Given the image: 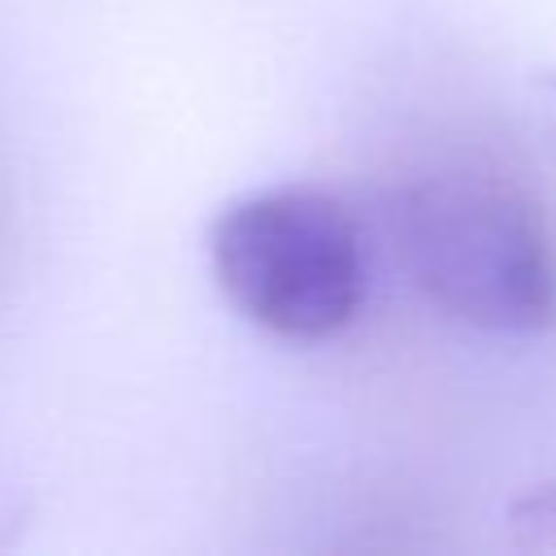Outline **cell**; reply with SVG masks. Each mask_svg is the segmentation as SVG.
Listing matches in <instances>:
<instances>
[{
    "label": "cell",
    "instance_id": "1",
    "mask_svg": "<svg viewBox=\"0 0 556 556\" xmlns=\"http://www.w3.org/2000/svg\"><path fill=\"white\" fill-rule=\"evenodd\" d=\"M391 239L408 282L456 321L539 330L556 317V243L513 187L426 178L395 195Z\"/></svg>",
    "mask_w": 556,
    "mask_h": 556
},
{
    "label": "cell",
    "instance_id": "2",
    "mask_svg": "<svg viewBox=\"0 0 556 556\" xmlns=\"http://www.w3.org/2000/svg\"><path fill=\"white\" fill-rule=\"evenodd\" d=\"M213 274L226 300L282 339H326L365 300V243L352 213L308 187L235 200L213 222Z\"/></svg>",
    "mask_w": 556,
    "mask_h": 556
}]
</instances>
